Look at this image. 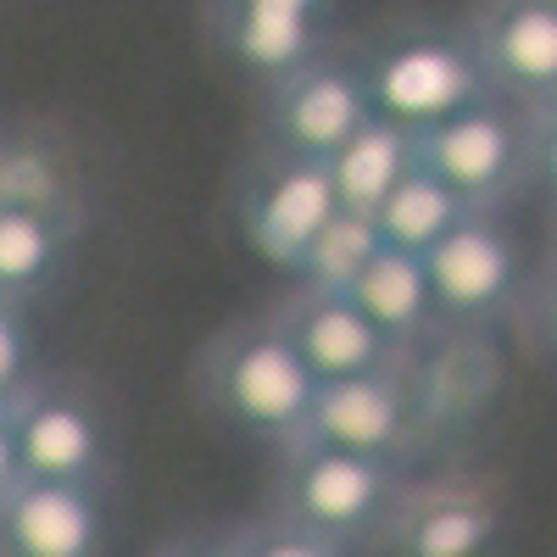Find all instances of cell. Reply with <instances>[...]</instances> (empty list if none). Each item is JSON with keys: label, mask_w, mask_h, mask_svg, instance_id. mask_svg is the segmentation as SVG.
Masks as SVG:
<instances>
[{"label": "cell", "mask_w": 557, "mask_h": 557, "mask_svg": "<svg viewBox=\"0 0 557 557\" xmlns=\"http://www.w3.org/2000/svg\"><path fill=\"white\" fill-rule=\"evenodd\" d=\"M207 391L240 435L268 441V446H296L318 380L301 362V351L290 346V335L278 323H268V330L235 335L212 357Z\"/></svg>", "instance_id": "cell-1"}, {"label": "cell", "mask_w": 557, "mask_h": 557, "mask_svg": "<svg viewBox=\"0 0 557 557\" xmlns=\"http://www.w3.org/2000/svg\"><path fill=\"white\" fill-rule=\"evenodd\" d=\"M357 78L368 89V107L391 123H401V128H412V134L462 112L480 96H491L469 39L424 34V28L374 45V51L357 62Z\"/></svg>", "instance_id": "cell-2"}, {"label": "cell", "mask_w": 557, "mask_h": 557, "mask_svg": "<svg viewBox=\"0 0 557 557\" xmlns=\"http://www.w3.org/2000/svg\"><path fill=\"white\" fill-rule=\"evenodd\" d=\"M290 474H285V519L307 535H323L330 546H351L374 535L396 507V469L391 457H368L346 446L296 441Z\"/></svg>", "instance_id": "cell-3"}, {"label": "cell", "mask_w": 557, "mask_h": 557, "mask_svg": "<svg viewBox=\"0 0 557 557\" xmlns=\"http://www.w3.org/2000/svg\"><path fill=\"white\" fill-rule=\"evenodd\" d=\"M530 117L524 107L480 96L462 112L418 128V162L435 168L469 207H502L530 168Z\"/></svg>", "instance_id": "cell-4"}, {"label": "cell", "mask_w": 557, "mask_h": 557, "mask_svg": "<svg viewBox=\"0 0 557 557\" xmlns=\"http://www.w3.org/2000/svg\"><path fill=\"white\" fill-rule=\"evenodd\" d=\"M418 257H424L435 318L485 323V318L507 312V301H513V290H519V246H513V235H507L496 207H469L435 246H424Z\"/></svg>", "instance_id": "cell-5"}, {"label": "cell", "mask_w": 557, "mask_h": 557, "mask_svg": "<svg viewBox=\"0 0 557 557\" xmlns=\"http://www.w3.org/2000/svg\"><path fill=\"white\" fill-rule=\"evenodd\" d=\"M462 39L491 96L524 112H541L557 96V0H491V12Z\"/></svg>", "instance_id": "cell-6"}, {"label": "cell", "mask_w": 557, "mask_h": 557, "mask_svg": "<svg viewBox=\"0 0 557 557\" xmlns=\"http://www.w3.org/2000/svg\"><path fill=\"white\" fill-rule=\"evenodd\" d=\"M368 112H374V107H368V89L357 78V62H335L330 51L268 84L273 151H290V157H318L323 162Z\"/></svg>", "instance_id": "cell-7"}, {"label": "cell", "mask_w": 557, "mask_h": 557, "mask_svg": "<svg viewBox=\"0 0 557 557\" xmlns=\"http://www.w3.org/2000/svg\"><path fill=\"white\" fill-rule=\"evenodd\" d=\"M218 45L262 89L323 57L335 0H212Z\"/></svg>", "instance_id": "cell-8"}, {"label": "cell", "mask_w": 557, "mask_h": 557, "mask_svg": "<svg viewBox=\"0 0 557 557\" xmlns=\"http://www.w3.org/2000/svg\"><path fill=\"white\" fill-rule=\"evenodd\" d=\"M107 513L96 480H39L17 474L0 491V552L12 557H96Z\"/></svg>", "instance_id": "cell-9"}, {"label": "cell", "mask_w": 557, "mask_h": 557, "mask_svg": "<svg viewBox=\"0 0 557 557\" xmlns=\"http://www.w3.org/2000/svg\"><path fill=\"white\" fill-rule=\"evenodd\" d=\"M412 435V401L396 380V368H374V374H346V380H318L307 424L296 441L318 446H346L368 457H391Z\"/></svg>", "instance_id": "cell-10"}, {"label": "cell", "mask_w": 557, "mask_h": 557, "mask_svg": "<svg viewBox=\"0 0 557 557\" xmlns=\"http://www.w3.org/2000/svg\"><path fill=\"white\" fill-rule=\"evenodd\" d=\"M335 207L341 201H335L330 168H323L318 157L273 151V162L251 178V190H246V235L273 268H296L301 246L318 235V223Z\"/></svg>", "instance_id": "cell-11"}, {"label": "cell", "mask_w": 557, "mask_h": 557, "mask_svg": "<svg viewBox=\"0 0 557 557\" xmlns=\"http://www.w3.org/2000/svg\"><path fill=\"white\" fill-rule=\"evenodd\" d=\"M12 418V446H17V474L39 480H101V418L73 396L34 391L23 385L7 401Z\"/></svg>", "instance_id": "cell-12"}, {"label": "cell", "mask_w": 557, "mask_h": 557, "mask_svg": "<svg viewBox=\"0 0 557 557\" xmlns=\"http://www.w3.org/2000/svg\"><path fill=\"white\" fill-rule=\"evenodd\" d=\"M278 330L290 335L312 380H346V374H374V368H396V341L368 323L346 290H307L278 312Z\"/></svg>", "instance_id": "cell-13"}, {"label": "cell", "mask_w": 557, "mask_h": 557, "mask_svg": "<svg viewBox=\"0 0 557 557\" xmlns=\"http://www.w3.org/2000/svg\"><path fill=\"white\" fill-rule=\"evenodd\" d=\"M346 296L396 346L412 341V335H424L435 323V296H430V278H424V257L401 251V246H385V240L368 251V262L351 273Z\"/></svg>", "instance_id": "cell-14"}, {"label": "cell", "mask_w": 557, "mask_h": 557, "mask_svg": "<svg viewBox=\"0 0 557 557\" xmlns=\"http://www.w3.org/2000/svg\"><path fill=\"white\" fill-rule=\"evenodd\" d=\"M418 162V139L412 128L368 112L341 146L323 157V168H330V184H335V201L351 207V212H374L385 201V190Z\"/></svg>", "instance_id": "cell-15"}, {"label": "cell", "mask_w": 557, "mask_h": 557, "mask_svg": "<svg viewBox=\"0 0 557 557\" xmlns=\"http://www.w3.org/2000/svg\"><path fill=\"white\" fill-rule=\"evenodd\" d=\"M469 212V201H462L451 184L435 173V168H424V162H412L391 190H385V201L368 212L374 218V228H380V240L385 246H401V251H424V246H435L446 228Z\"/></svg>", "instance_id": "cell-16"}, {"label": "cell", "mask_w": 557, "mask_h": 557, "mask_svg": "<svg viewBox=\"0 0 557 557\" xmlns=\"http://www.w3.org/2000/svg\"><path fill=\"white\" fill-rule=\"evenodd\" d=\"M62 262H67V240L57 212L0 201V296L28 307L62 273Z\"/></svg>", "instance_id": "cell-17"}, {"label": "cell", "mask_w": 557, "mask_h": 557, "mask_svg": "<svg viewBox=\"0 0 557 557\" xmlns=\"http://www.w3.org/2000/svg\"><path fill=\"white\" fill-rule=\"evenodd\" d=\"M401 546L412 557H474L491 546V513L469 491H424L401 519Z\"/></svg>", "instance_id": "cell-18"}, {"label": "cell", "mask_w": 557, "mask_h": 557, "mask_svg": "<svg viewBox=\"0 0 557 557\" xmlns=\"http://www.w3.org/2000/svg\"><path fill=\"white\" fill-rule=\"evenodd\" d=\"M380 246V228L368 212H351V207H335L330 218L318 223V235L301 246L296 257V278L307 290H346L351 273L368 262V251Z\"/></svg>", "instance_id": "cell-19"}, {"label": "cell", "mask_w": 557, "mask_h": 557, "mask_svg": "<svg viewBox=\"0 0 557 557\" xmlns=\"http://www.w3.org/2000/svg\"><path fill=\"white\" fill-rule=\"evenodd\" d=\"M28 362H34V341L23 323V301L0 296V401H12L28 385Z\"/></svg>", "instance_id": "cell-20"}, {"label": "cell", "mask_w": 557, "mask_h": 557, "mask_svg": "<svg viewBox=\"0 0 557 557\" xmlns=\"http://www.w3.org/2000/svg\"><path fill=\"white\" fill-rule=\"evenodd\" d=\"M17 480V446H12V418H7V401H0V491Z\"/></svg>", "instance_id": "cell-21"}]
</instances>
